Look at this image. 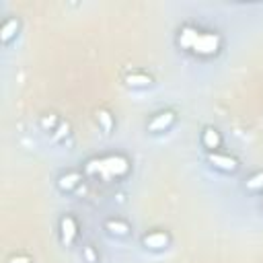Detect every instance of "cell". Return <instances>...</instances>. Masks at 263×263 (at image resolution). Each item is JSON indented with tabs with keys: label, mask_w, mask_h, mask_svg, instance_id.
Here are the masks:
<instances>
[{
	"label": "cell",
	"mask_w": 263,
	"mask_h": 263,
	"mask_svg": "<svg viewBox=\"0 0 263 263\" xmlns=\"http://www.w3.org/2000/svg\"><path fill=\"white\" fill-rule=\"evenodd\" d=\"M177 45L197 58H214L222 49V37L216 31H205L191 23H185L177 31Z\"/></svg>",
	"instance_id": "6da1fadb"
},
{
	"label": "cell",
	"mask_w": 263,
	"mask_h": 263,
	"mask_svg": "<svg viewBox=\"0 0 263 263\" xmlns=\"http://www.w3.org/2000/svg\"><path fill=\"white\" fill-rule=\"evenodd\" d=\"M132 171V162L125 154H103L84 162V175L99 177L103 181H119L125 179Z\"/></svg>",
	"instance_id": "7a4b0ae2"
},
{
	"label": "cell",
	"mask_w": 263,
	"mask_h": 263,
	"mask_svg": "<svg viewBox=\"0 0 263 263\" xmlns=\"http://www.w3.org/2000/svg\"><path fill=\"white\" fill-rule=\"evenodd\" d=\"M78 220L72 216V214H64L60 220H58V232H60V242L64 247H72L76 240H78Z\"/></svg>",
	"instance_id": "3957f363"
},
{
	"label": "cell",
	"mask_w": 263,
	"mask_h": 263,
	"mask_svg": "<svg viewBox=\"0 0 263 263\" xmlns=\"http://www.w3.org/2000/svg\"><path fill=\"white\" fill-rule=\"evenodd\" d=\"M175 121H177V113L173 109H160L150 115V119L146 121V129H150V134H162L171 129Z\"/></svg>",
	"instance_id": "277c9868"
},
{
	"label": "cell",
	"mask_w": 263,
	"mask_h": 263,
	"mask_svg": "<svg viewBox=\"0 0 263 263\" xmlns=\"http://www.w3.org/2000/svg\"><path fill=\"white\" fill-rule=\"evenodd\" d=\"M208 162L220 171V173H236L238 171V160L228 154V152H222V150H216V152H208Z\"/></svg>",
	"instance_id": "5b68a950"
},
{
	"label": "cell",
	"mask_w": 263,
	"mask_h": 263,
	"mask_svg": "<svg viewBox=\"0 0 263 263\" xmlns=\"http://www.w3.org/2000/svg\"><path fill=\"white\" fill-rule=\"evenodd\" d=\"M171 245V234L166 230H150L142 236V247L148 249V251H164L166 247Z\"/></svg>",
	"instance_id": "8992f818"
},
{
	"label": "cell",
	"mask_w": 263,
	"mask_h": 263,
	"mask_svg": "<svg viewBox=\"0 0 263 263\" xmlns=\"http://www.w3.org/2000/svg\"><path fill=\"white\" fill-rule=\"evenodd\" d=\"M82 181H84V173H82V171H66V173H62V175L58 177L55 185H58V189H60L62 193H72L74 189L80 187Z\"/></svg>",
	"instance_id": "52a82bcc"
},
{
	"label": "cell",
	"mask_w": 263,
	"mask_h": 263,
	"mask_svg": "<svg viewBox=\"0 0 263 263\" xmlns=\"http://www.w3.org/2000/svg\"><path fill=\"white\" fill-rule=\"evenodd\" d=\"M199 142H201V146H203L208 152H216V150L222 148V134L218 132V127L205 125V127L201 129V134H199Z\"/></svg>",
	"instance_id": "ba28073f"
},
{
	"label": "cell",
	"mask_w": 263,
	"mask_h": 263,
	"mask_svg": "<svg viewBox=\"0 0 263 263\" xmlns=\"http://www.w3.org/2000/svg\"><path fill=\"white\" fill-rule=\"evenodd\" d=\"M103 228L107 230V234H111V236H115V238H125V236L132 234V226H129V222L123 220V218H117V216L107 218L105 224H103Z\"/></svg>",
	"instance_id": "9c48e42d"
},
{
	"label": "cell",
	"mask_w": 263,
	"mask_h": 263,
	"mask_svg": "<svg viewBox=\"0 0 263 263\" xmlns=\"http://www.w3.org/2000/svg\"><path fill=\"white\" fill-rule=\"evenodd\" d=\"M125 84L129 88H146V86L152 84V76L144 70H134V72L125 74Z\"/></svg>",
	"instance_id": "30bf717a"
},
{
	"label": "cell",
	"mask_w": 263,
	"mask_h": 263,
	"mask_svg": "<svg viewBox=\"0 0 263 263\" xmlns=\"http://www.w3.org/2000/svg\"><path fill=\"white\" fill-rule=\"evenodd\" d=\"M18 29H21V21H18L16 16H8V18L2 23V27H0V39H2V43L8 45L10 39L16 37Z\"/></svg>",
	"instance_id": "8fae6325"
},
{
	"label": "cell",
	"mask_w": 263,
	"mask_h": 263,
	"mask_svg": "<svg viewBox=\"0 0 263 263\" xmlns=\"http://www.w3.org/2000/svg\"><path fill=\"white\" fill-rule=\"evenodd\" d=\"M95 117H97V123L103 129V134H111L113 132V127H115V115L109 109H105V107L97 109V115Z\"/></svg>",
	"instance_id": "7c38bea8"
},
{
	"label": "cell",
	"mask_w": 263,
	"mask_h": 263,
	"mask_svg": "<svg viewBox=\"0 0 263 263\" xmlns=\"http://www.w3.org/2000/svg\"><path fill=\"white\" fill-rule=\"evenodd\" d=\"M245 189L251 193H263V171H253L245 179Z\"/></svg>",
	"instance_id": "4fadbf2b"
},
{
	"label": "cell",
	"mask_w": 263,
	"mask_h": 263,
	"mask_svg": "<svg viewBox=\"0 0 263 263\" xmlns=\"http://www.w3.org/2000/svg\"><path fill=\"white\" fill-rule=\"evenodd\" d=\"M62 121L58 119V115H53V113H45V115H41V119H39V125L45 129V132H55V125H60Z\"/></svg>",
	"instance_id": "5bb4252c"
},
{
	"label": "cell",
	"mask_w": 263,
	"mask_h": 263,
	"mask_svg": "<svg viewBox=\"0 0 263 263\" xmlns=\"http://www.w3.org/2000/svg\"><path fill=\"white\" fill-rule=\"evenodd\" d=\"M82 257L86 263H99V253L92 249V245H84L82 247Z\"/></svg>",
	"instance_id": "9a60e30c"
},
{
	"label": "cell",
	"mask_w": 263,
	"mask_h": 263,
	"mask_svg": "<svg viewBox=\"0 0 263 263\" xmlns=\"http://www.w3.org/2000/svg\"><path fill=\"white\" fill-rule=\"evenodd\" d=\"M8 261H10V263H31V259L25 257V255H21V257H10Z\"/></svg>",
	"instance_id": "2e32d148"
},
{
	"label": "cell",
	"mask_w": 263,
	"mask_h": 263,
	"mask_svg": "<svg viewBox=\"0 0 263 263\" xmlns=\"http://www.w3.org/2000/svg\"><path fill=\"white\" fill-rule=\"evenodd\" d=\"M261 208H263V199H261Z\"/></svg>",
	"instance_id": "e0dca14e"
}]
</instances>
